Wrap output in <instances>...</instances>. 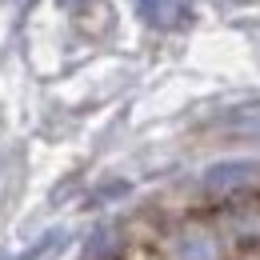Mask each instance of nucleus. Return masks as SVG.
I'll use <instances>...</instances> for the list:
<instances>
[{
  "label": "nucleus",
  "instance_id": "f03ea898",
  "mask_svg": "<svg viewBox=\"0 0 260 260\" xmlns=\"http://www.w3.org/2000/svg\"><path fill=\"white\" fill-rule=\"evenodd\" d=\"M256 180H260V164H216L204 176L208 192H236V188H248Z\"/></svg>",
  "mask_w": 260,
  "mask_h": 260
},
{
  "label": "nucleus",
  "instance_id": "7ed1b4c3",
  "mask_svg": "<svg viewBox=\"0 0 260 260\" xmlns=\"http://www.w3.org/2000/svg\"><path fill=\"white\" fill-rule=\"evenodd\" d=\"M216 124L224 132H240V136H260V100H244L232 104L216 116Z\"/></svg>",
  "mask_w": 260,
  "mask_h": 260
},
{
  "label": "nucleus",
  "instance_id": "20e7f679",
  "mask_svg": "<svg viewBox=\"0 0 260 260\" xmlns=\"http://www.w3.org/2000/svg\"><path fill=\"white\" fill-rule=\"evenodd\" d=\"M180 260H216V240L208 232H188L180 240Z\"/></svg>",
  "mask_w": 260,
  "mask_h": 260
},
{
  "label": "nucleus",
  "instance_id": "f257e3e1",
  "mask_svg": "<svg viewBox=\"0 0 260 260\" xmlns=\"http://www.w3.org/2000/svg\"><path fill=\"white\" fill-rule=\"evenodd\" d=\"M140 20L148 28L176 32V28L192 24V0H140Z\"/></svg>",
  "mask_w": 260,
  "mask_h": 260
}]
</instances>
